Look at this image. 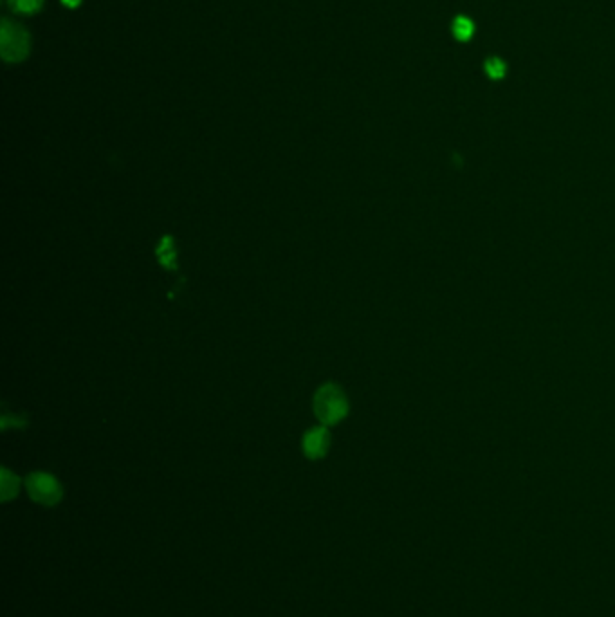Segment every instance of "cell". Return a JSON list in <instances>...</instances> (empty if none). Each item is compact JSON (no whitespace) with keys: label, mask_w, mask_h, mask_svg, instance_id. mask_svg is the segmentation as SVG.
<instances>
[{"label":"cell","mask_w":615,"mask_h":617,"mask_svg":"<svg viewBox=\"0 0 615 617\" xmlns=\"http://www.w3.org/2000/svg\"><path fill=\"white\" fill-rule=\"evenodd\" d=\"M2 500H9L18 493V478L11 474L7 469H2V482H0Z\"/></svg>","instance_id":"cell-6"},{"label":"cell","mask_w":615,"mask_h":617,"mask_svg":"<svg viewBox=\"0 0 615 617\" xmlns=\"http://www.w3.org/2000/svg\"><path fill=\"white\" fill-rule=\"evenodd\" d=\"M453 32L458 40H469L473 34V22L464 16H458L453 23Z\"/></svg>","instance_id":"cell-7"},{"label":"cell","mask_w":615,"mask_h":617,"mask_svg":"<svg viewBox=\"0 0 615 617\" xmlns=\"http://www.w3.org/2000/svg\"><path fill=\"white\" fill-rule=\"evenodd\" d=\"M303 453L308 456V458H321L325 456V453L328 451V446H330V433L326 431V428L319 426V428H312L310 431L305 433L303 437Z\"/></svg>","instance_id":"cell-4"},{"label":"cell","mask_w":615,"mask_h":617,"mask_svg":"<svg viewBox=\"0 0 615 617\" xmlns=\"http://www.w3.org/2000/svg\"><path fill=\"white\" fill-rule=\"evenodd\" d=\"M485 70L491 78H501L503 72H505V67L503 63L498 60V58H491L487 63H485Z\"/></svg>","instance_id":"cell-9"},{"label":"cell","mask_w":615,"mask_h":617,"mask_svg":"<svg viewBox=\"0 0 615 617\" xmlns=\"http://www.w3.org/2000/svg\"><path fill=\"white\" fill-rule=\"evenodd\" d=\"M63 4H67V5L74 7V5H78V4H79V0H63Z\"/></svg>","instance_id":"cell-10"},{"label":"cell","mask_w":615,"mask_h":617,"mask_svg":"<svg viewBox=\"0 0 615 617\" xmlns=\"http://www.w3.org/2000/svg\"><path fill=\"white\" fill-rule=\"evenodd\" d=\"M11 7L18 13H36L41 7V0H9Z\"/></svg>","instance_id":"cell-8"},{"label":"cell","mask_w":615,"mask_h":617,"mask_svg":"<svg viewBox=\"0 0 615 617\" xmlns=\"http://www.w3.org/2000/svg\"><path fill=\"white\" fill-rule=\"evenodd\" d=\"M2 56L7 61L23 60L29 52V34L20 27L7 20L2 22Z\"/></svg>","instance_id":"cell-3"},{"label":"cell","mask_w":615,"mask_h":617,"mask_svg":"<svg viewBox=\"0 0 615 617\" xmlns=\"http://www.w3.org/2000/svg\"><path fill=\"white\" fill-rule=\"evenodd\" d=\"M157 258L166 269H175L177 267V251H175V242L170 235H164L157 245Z\"/></svg>","instance_id":"cell-5"},{"label":"cell","mask_w":615,"mask_h":617,"mask_svg":"<svg viewBox=\"0 0 615 617\" xmlns=\"http://www.w3.org/2000/svg\"><path fill=\"white\" fill-rule=\"evenodd\" d=\"M314 413L326 426L339 422L348 413V401L343 390L332 382L323 384L314 395Z\"/></svg>","instance_id":"cell-1"},{"label":"cell","mask_w":615,"mask_h":617,"mask_svg":"<svg viewBox=\"0 0 615 617\" xmlns=\"http://www.w3.org/2000/svg\"><path fill=\"white\" fill-rule=\"evenodd\" d=\"M25 487H27V493L29 496L41 503V505H54L61 500V485L60 482L49 474V473H31L25 480Z\"/></svg>","instance_id":"cell-2"}]
</instances>
